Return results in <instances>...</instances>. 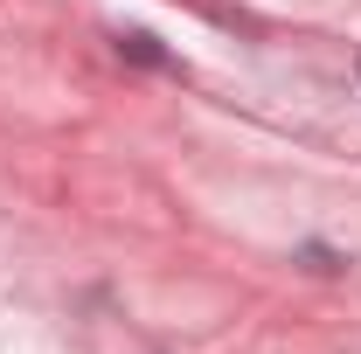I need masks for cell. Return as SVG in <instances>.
I'll use <instances>...</instances> for the list:
<instances>
[]
</instances>
